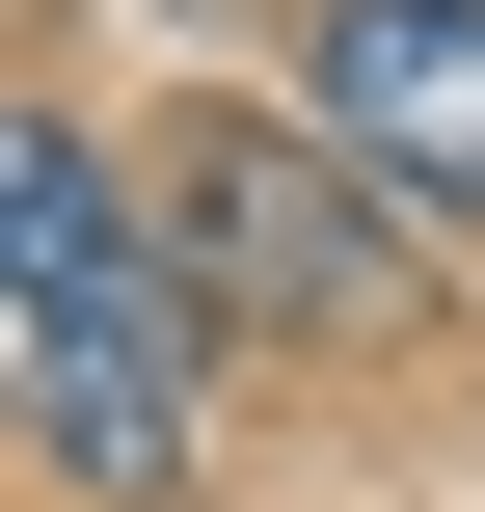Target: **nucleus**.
Returning <instances> with one entry per match:
<instances>
[{
  "instance_id": "2",
  "label": "nucleus",
  "mask_w": 485,
  "mask_h": 512,
  "mask_svg": "<svg viewBox=\"0 0 485 512\" xmlns=\"http://www.w3.org/2000/svg\"><path fill=\"white\" fill-rule=\"evenodd\" d=\"M162 216H189V270L216 297H270V324H405V189L351 162V135H270V108H189V162H162Z\"/></svg>"
},
{
  "instance_id": "3",
  "label": "nucleus",
  "mask_w": 485,
  "mask_h": 512,
  "mask_svg": "<svg viewBox=\"0 0 485 512\" xmlns=\"http://www.w3.org/2000/svg\"><path fill=\"white\" fill-rule=\"evenodd\" d=\"M324 135L405 216H485V0H324Z\"/></svg>"
},
{
  "instance_id": "1",
  "label": "nucleus",
  "mask_w": 485,
  "mask_h": 512,
  "mask_svg": "<svg viewBox=\"0 0 485 512\" xmlns=\"http://www.w3.org/2000/svg\"><path fill=\"white\" fill-rule=\"evenodd\" d=\"M189 297H216V270L108 189V135L27 108V135H0V405H27V459L81 512L189 486Z\"/></svg>"
}]
</instances>
